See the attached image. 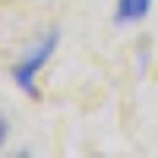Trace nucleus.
I'll return each mask as SVG.
<instances>
[{"instance_id":"nucleus-1","label":"nucleus","mask_w":158,"mask_h":158,"mask_svg":"<svg viewBox=\"0 0 158 158\" xmlns=\"http://www.w3.org/2000/svg\"><path fill=\"white\" fill-rule=\"evenodd\" d=\"M54 44H57V32H51L41 44H35V51L32 54H25V60L19 63L16 70H13V79H16V85L22 89V92H29V95L35 98L38 95V89H35V73L48 63V57L54 54Z\"/></svg>"},{"instance_id":"nucleus-2","label":"nucleus","mask_w":158,"mask_h":158,"mask_svg":"<svg viewBox=\"0 0 158 158\" xmlns=\"http://www.w3.org/2000/svg\"><path fill=\"white\" fill-rule=\"evenodd\" d=\"M152 0H120L117 3V22H136L149 13Z\"/></svg>"},{"instance_id":"nucleus-3","label":"nucleus","mask_w":158,"mask_h":158,"mask_svg":"<svg viewBox=\"0 0 158 158\" xmlns=\"http://www.w3.org/2000/svg\"><path fill=\"white\" fill-rule=\"evenodd\" d=\"M3 139H6V120L0 117V146H3Z\"/></svg>"}]
</instances>
